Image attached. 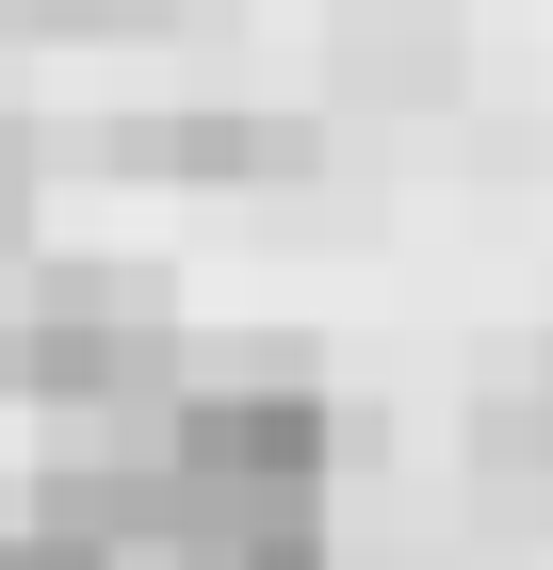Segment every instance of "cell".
Wrapping results in <instances>:
<instances>
[{
  "label": "cell",
  "instance_id": "5b68a950",
  "mask_svg": "<svg viewBox=\"0 0 553 570\" xmlns=\"http://www.w3.org/2000/svg\"><path fill=\"white\" fill-rule=\"evenodd\" d=\"M213 0H0V49H147Z\"/></svg>",
  "mask_w": 553,
  "mask_h": 570
},
{
  "label": "cell",
  "instance_id": "3957f363",
  "mask_svg": "<svg viewBox=\"0 0 553 570\" xmlns=\"http://www.w3.org/2000/svg\"><path fill=\"white\" fill-rule=\"evenodd\" d=\"M472 66V0H326V98L358 115H440Z\"/></svg>",
  "mask_w": 553,
  "mask_h": 570
},
{
  "label": "cell",
  "instance_id": "52a82bcc",
  "mask_svg": "<svg viewBox=\"0 0 553 570\" xmlns=\"http://www.w3.org/2000/svg\"><path fill=\"white\" fill-rule=\"evenodd\" d=\"M0 570H115L98 538H66V522H0Z\"/></svg>",
  "mask_w": 553,
  "mask_h": 570
},
{
  "label": "cell",
  "instance_id": "ba28073f",
  "mask_svg": "<svg viewBox=\"0 0 553 570\" xmlns=\"http://www.w3.org/2000/svg\"><path fill=\"white\" fill-rule=\"evenodd\" d=\"M0 262H17V245H0Z\"/></svg>",
  "mask_w": 553,
  "mask_h": 570
},
{
  "label": "cell",
  "instance_id": "277c9868",
  "mask_svg": "<svg viewBox=\"0 0 553 570\" xmlns=\"http://www.w3.org/2000/svg\"><path fill=\"white\" fill-rule=\"evenodd\" d=\"M456 456H472V489H488V522H553V343L472 392Z\"/></svg>",
  "mask_w": 553,
  "mask_h": 570
},
{
  "label": "cell",
  "instance_id": "8992f818",
  "mask_svg": "<svg viewBox=\"0 0 553 570\" xmlns=\"http://www.w3.org/2000/svg\"><path fill=\"white\" fill-rule=\"evenodd\" d=\"M33 196H49V131L0 98V245H33Z\"/></svg>",
  "mask_w": 553,
  "mask_h": 570
},
{
  "label": "cell",
  "instance_id": "7a4b0ae2",
  "mask_svg": "<svg viewBox=\"0 0 553 570\" xmlns=\"http://www.w3.org/2000/svg\"><path fill=\"white\" fill-rule=\"evenodd\" d=\"M115 179H179V196H277V179L326 164V115H277V98H130L98 131Z\"/></svg>",
  "mask_w": 553,
  "mask_h": 570
},
{
  "label": "cell",
  "instance_id": "6da1fadb",
  "mask_svg": "<svg viewBox=\"0 0 553 570\" xmlns=\"http://www.w3.org/2000/svg\"><path fill=\"white\" fill-rule=\"evenodd\" d=\"M179 375H196V343H179V294L147 262H17V392L66 440L147 424Z\"/></svg>",
  "mask_w": 553,
  "mask_h": 570
}]
</instances>
